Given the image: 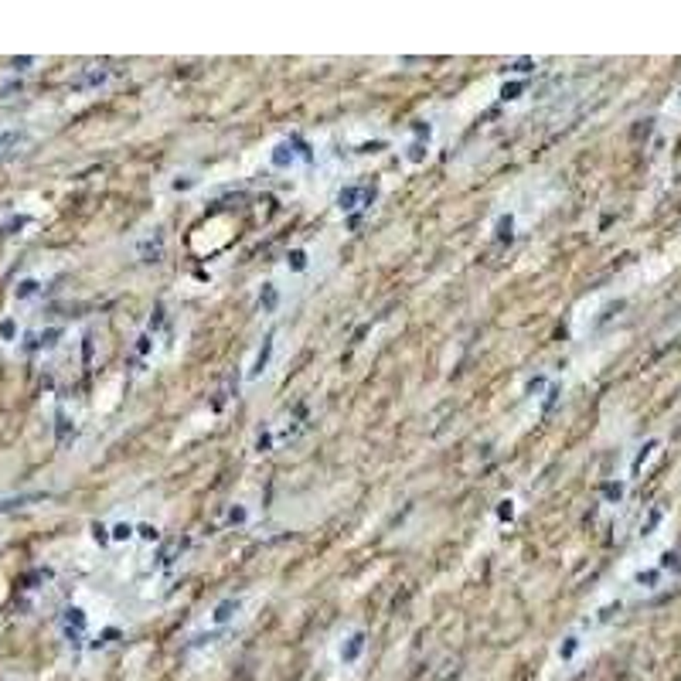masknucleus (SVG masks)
<instances>
[{
  "instance_id": "nucleus-1",
  "label": "nucleus",
  "mask_w": 681,
  "mask_h": 681,
  "mask_svg": "<svg viewBox=\"0 0 681 681\" xmlns=\"http://www.w3.org/2000/svg\"><path fill=\"white\" fill-rule=\"evenodd\" d=\"M371 201H375V188H368V184H344L337 191V208L341 211H355V208H364Z\"/></svg>"
},
{
  "instance_id": "nucleus-2",
  "label": "nucleus",
  "mask_w": 681,
  "mask_h": 681,
  "mask_svg": "<svg viewBox=\"0 0 681 681\" xmlns=\"http://www.w3.org/2000/svg\"><path fill=\"white\" fill-rule=\"evenodd\" d=\"M300 157H303V161H310V150H307L300 140H283V143L273 147V167H280V170L293 167Z\"/></svg>"
},
{
  "instance_id": "nucleus-3",
  "label": "nucleus",
  "mask_w": 681,
  "mask_h": 681,
  "mask_svg": "<svg viewBox=\"0 0 681 681\" xmlns=\"http://www.w3.org/2000/svg\"><path fill=\"white\" fill-rule=\"evenodd\" d=\"M242 610V600L239 596H229V600H222L215 610H211V617H208V627L211 630H225L232 620H236V613Z\"/></svg>"
},
{
  "instance_id": "nucleus-4",
  "label": "nucleus",
  "mask_w": 681,
  "mask_h": 681,
  "mask_svg": "<svg viewBox=\"0 0 681 681\" xmlns=\"http://www.w3.org/2000/svg\"><path fill=\"white\" fill-rule=\"evenodd\" d=\"M364 641H368V634L364 630H351L344 644H341V664H358L361 651H364Z\"/></svg>"
},
{
  "instance_id": "nucleus-5",
  "label": "nucleus",
  "mask_w": 681,
  "mask_h": 681,
  "mask_svg": "<svg viewBox=\"0 0 681 681\" xmlns=\"http://www.w3.org/2000/svg\"><path fill=\"white\" fill-rule=\"evenodd\" d=\"M136 252H140V259H143V263H157V259L163 256V236H161V232H157V236H147V239L136 245Z\"/></svg>"
},
{
  "instance_id": "nucleus-6",
  "label": "nucleus",
  "mask_w": 681,
  "mask_h": 681,
  "mask_svg": "<svg viewBox=\"0 0 681 681\" xmlns=\"http://www.w3.org/2000/svg\"><path fill=\"white\" fill-rule=\"evenodd\" d=\"M273 348H276V341H273V334L263 341V348L256 351V361H252V368H249V378H259L263 371H266V364H269V358H273Z\"/></svg>"
},
{
  "instance_id": "nucleus-7",
  "label": "nucleus",
  "mask_w": 681,
  "mask_h": 681,
  "mask_svg": "<svg viewBox=\"0 0 681 681\" xmlns=\"http://www.w3.org/2000/svg\"><path fill=\"white\" fill-rule=\"evenodd\" d=\"M65 634H69V641H82V634H85V613H82L79 606H72L69 613H65Z\"/></svg>"
},
{
  "instance_id": "nucleus-8",
  "label": "nucleus",
  "mask_w": 681,
  "mask_h": 681,
  "mask_svg": "<svg viewBox=\"0 0 681 681\" xmlns=\"http://www.w3.org/2000/svg\"><path fill=\"white\" fill-rule=\"evenodd\" d=\"M106 79H109V72H106V69H92V72H85L82 79L72 82V89H79V92H82V89H96V85H103Z\"/></svg>"
},
{
  "instance_id": "nucleus-9",
  "label": "nucleus",
  "mask_w": 681,
  "mask_h": 681,
  "mask_svg": "<svg viewBox=\"0 0 681 681\" xmlns=\"http://www.w3.org/2000/svg\"><path fill=\"white\" fill-rule=\"evenodd\" d=\"M654 450H657V440H647V443H644L641 453H637V460H634V467H630V474H641V467L647 463V457H651Z\"/></svg>"
},
{
  "instance_id": "nucleus-10",
  "label": "nucleus",
  "mask_w": 681,
  "mask_h": 681,
  "mask_svg": "<svg viewBox=\"0 0 681 681\" xmlns=\"http://www.w3.org/2000/svg\"><path fill=\"white\" fill-rule=\"evenodd\" d=\"M286 266H290L293 273H300V269L307 266V252H303V249H293V252L286 256Z\"/></svg>"
},
{
  "instance_id": "nucleus-11",
  "label": "nucleus",
  "mask_w": 681,
  "mask_h": 681,
  "mask_svg": "<svg viewBox=\"0 0 681 681\" xmlns=\"http://www.w3.org/2000/svg\"><path fill=\"white\" fill-rule=\"evenodd\" d=\"M133 531H136V528H133L130 521H120V524L113 528V542H130V538H133Z\"/></svg>"
},
{
  "instance_id": "nucleus-12",
  "label": "nucleus",
  "mask_w": 681,
  "mask_h": 681,
  "mask_svg": "<svg viewBox=\"0 0 681 681\" xmlns=\"http://www.w3.org/2000/svg\"><path fill=\"white\" fill-rule=\"evenodd\" d=\"M259 303H263V310H273V307H276V286H273V283H266V290H263Z\"/></svg>"
},
{
  "instance_id": "nucleus-13",
  "label": "nucleus",
  "mask_w": 681,
  "mask_h": 681,
  "mask_svg": "<svg viewBox=\"0 0 681 681\" xmlns=\"http://www.w3.org/2000/svg\"><path fill=\"white\" fill-rule=\"evenodd\" d=\"M136 531H140V538H143V542H157V524H140Z\"/></svg>"
},
{
  "instance_id": "nucleus-14",
  "label": "nucleus",
  "mask_w": 681,
  "mask_h": 681,
  "mask_svg": "<svg viewBox=\"0 0 681 681\" xmlns=\"http://www.w3.org/2000/svg\"><path fill=\"white\" fill-rule=\"evenodd\" d=\"M521 89H524L521 82H511V85H504V89H501V96H504V99H515V96H518Z\"/></svg>"
},
{
  "instance_id": "nucleus-15",
  "label": "nucleus",
  "mask_w": 681,
  "mask_h": 681,
  "mask_svg": "<svg viewBox=\"0 0 681 681\" xmlns=\"http://www.w3.org/2000/svg\"><path fill=\"white\" fill-rule=\"evenodd\" d=\"M245 521V508H232L229 511V524H242Z\"/></svg>"
},
{
  "instance_id": "nucleus-16",
  "label": "nucleus",
  "mask_w": 681,
  "mask_h": 681,
  "mask_svg": "<svg viewBox=\"0 0 681 681\" xmlns=\"http://www.w3.org/2000/svg\"><path fill=\"white\" fill-rule=\"evenodd\" d=\"M511 511H515V508H511V501H501V508H497V518H501V521L511 518Z\"/></svg>"
}]
</instances>
